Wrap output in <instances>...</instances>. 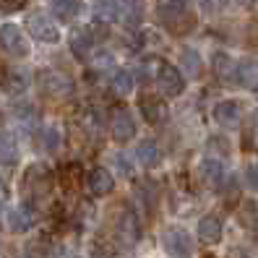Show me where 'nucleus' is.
<instances>
[{
	"mask_svg": "<svg viewBox=\"0 0 258 258\" xmlns=\"http://www.w3.org/2000/svg\"><path fill=\"white\" fill-rule=\"evenodd\" d=\"M157 84L164 97H180L183 94V86H185L183 73L172 63H157Z\"/></svg>",
	"mask_w": 258,
	"mask_h": 258,
	"instance_id": "nucleus-5",
	"label": "nucleus"
},
{
	"mask_svg": "<svg viewBox=\"0 0 258 258\" xmlns=\"http://www.w3.org/2000/svg\"><path fill=\"white\" fill-rule=\"evenodd\" d=\"M248 39H250L253 44H258V21H253V24L248 26Z\"/></svg>",
	"mask_w": 258,
	"mask_h": 258,
	"instance_id": "nucleus-33",
	"label": "nucleus"
},
{
	"mask_svg": "<svg viewBox=\"0 0 258 258\" xmlns=\"http://www.w3.org/2000/svg\"><path fill=\"white\" fill-rule=\"evenodd\" d=\"M162 245L172 258H190L193 255V240L180 227H167L162 235Z\"/></svg>",
	"mask_w": 258,
	"mask_h": 258,
	"instance_id": "nucleus-4",
	"label": "nucleus"
},
{
	"mask_svg": "<svg viewBox=\"0 0 258 258\" xmlns=\"http://www.w3.org/2000/svg\"><path fill=\"white\" fill-rule=\"evenodd\" d=\"M19 162V144L13 133H0V164H16Z\"/></svg>",
	"mask_w": 258,
	"mask_h": 258,
	"instance_id": "nucleus-18",
	"label": "nucleus"
},
{
	"mask_svg": "<svg viewBox=\"0 0 258 258\" xmlns=\"http://www.w3.org/2000/svg\"><path fill=\"white\" fill-rule=\"evenodd\" d=\"M237 6H242V8H253V6H255V0H237Z\"/></svg>",
	"mask_w": 258,
	"mask_h": 258,
	"instance_id": "nucleus-35",
	"label": "nucleus"
},
{
	"mask_svg": "<svg viewBox=\"0 0 258 258\" xmlns=\"http://www.w3.org/2000/svg\"><path fill=\"white\" fill-rule=\"evenodd\" d=\"M0 47H3L8 55H13V57H26L29 55V42L21 34V29L13 26V24L0 26Z\"/></svg>",
	"mask_w": 258,
	"mask_h": 258,
	"instance_id": "nucleus-7",
	"label": "nucleus"
},
{
	"mask_svg": "<svg viewBox=\"0 0 258 258\" xmlns=\"http://www.w3.org/2000/svg\"><path fill=\"white\" fill-rule=\"evenodd\" d=\"M26 26H29V32H32L39 42H57L60 39L57 26L44 16V13H32V16L26 19Z\"/></svg>",
	"mask_w": 258,
	"mask_h": 258,
	"instance_id": "nucleus-8",
	"label": "nucleus"
},
{
	"mask_svg": "<svg viewBox=\"0 0 258 258\" xmlns=\"http://www.w3.org/2000/svg\"><path fill=\"white\" fill-rule=\"evenodd\" d=\"M29 224H32V211L26 206H19V209H11L8 211V227L13 232H24L29 230Z\"/></svg>",
	"mask_w": 258,
	"mask_h": 258,
	"instance_id": "nucleus-22",
	"label": "nucleus"
},
{
	"mask_svg": "<svg viewBox=\"0 0 258 258\" xmlns=\"http://www.w3.org/2000/svg\"><path fill=\"white\" fill-rule=\"evenodd\" d=\"M245 183L258 193V162H253V164H248V170H245Z\"/></svg>",
	"mask_w": 258,
	"mask_h": 258,
	"instance_id": "nucleus-29",
	"label": "nucleus"
},
{
	"mask_svg": "<svg viewBox=\"0 0 258 258\" xmlns=\"http://www.w3.org/2000/svg\"><path fill=\"white\" fill-rule=\"evenodd\" d=\"M199 172H201V180L206 185H211V188H219V183H222V164L217 162V159H204L201 162V167H199Z\"/></svg>",
	"mask_w": 258,
	"mask_h": 258,
	"instance_id": "nucleus-19",
	"label": "nucleus"
},
{
	"mask_svg": "<svg viewBox=\"0 0 258 258\" xmlns=\"http://www.w3.org/2000/svg\"><path fill=\"white\" fill-rule=\"evenodd\" d=\"M248 144H253L258 149V110L253 112V120H250V131H248Z\"/></svg>",
	"mask_w": 258,
	"mask_h": 258,
	"instance_id": "nucleus-31",
	"label": "nucleus"
},
{
	"mask_svg": "<svg viewBox=\"0 0 258 258\" xmlns=\"http://www.w3.org/2000/svg\"><path fill=\"white\" fill-rule=\"evenodd\" d=\"M52 13L60 21H73L81 13V3L79 0H52Z\"/></svg>",
	"mask_w": 258,
	"mask_h": 258,
	"instance_id": "nucleus-21",
	"label": "nucleus"
},
{
	"mask_svg": "<svg viewBox=\"0 0 258 258\" xmlns=\"http://www.w3.org/2000/svg\"><path fill=\"white\" fill-rule=\"evenodd\" d=\"M204 258H214V255H204Z\"/></svg>",
	"mask_w": 258,
	"mask_h": 258,
	"instance_id": "nucleus-36",
	"label": "nucleus"
},
{
	"mask_svg": "<svg viewBox=\"0 0 258 258\" xmlns=\"http://www.w3.org/2000/svg\"><path fill=\"white\" fill-rule=\"evenodd\" d=\"M110 131H112V136H115V141L125 144V141L133 139L136 123H133V117H131L125 110H115L112 117H110Z\"/></svg>",
	"mask_w": 258,
	"mask_h": 258,
	"instance_id": "nucleus-9",
	"label": "nucleus"
},
{
	"mask_svg": "<svg viewBox=\"0 0 258 258\" xmlns=\"http://www.w3.org/2000/svg\"><path fill=\"white\" fill-rule=\"evenodd\" d=\"M94 47V37L89 29H73V34H71V50L76 57H89V52H92Z\"/></svg>",
	"mask_w": 258,
	"mask_h": 258,
	"instance_id": "nucleus-15",
	"label": "nucleus"
},
{
	"mask_svg": "<svg viewBox=\"0 0 258 258\" xmlns=\"http://www.w3.org/2000/svg\"><path fill=\"white\" fill-rule=\"evenodd\" d=\"M139 232H141L139 217H136L131 209H120L117 217H115V235H117V240L123 242L125 248H131V245H136V240H139Z\"/></svg>",
	"mask_w": 258,
	"mask_h": 258,
	"instance_id": "nucleus-6",
	"label": "nucleus"
},
{
	"mask_svg": "<svg viewBox=\"0 0 258 258\" xmlns=\"http://www.w3.org/2000/svg\"><path fill=\"white\" fill-rule=\"evenodd\" d=\"M199 237L204 242H209V245L219 242V237H222V222L217 217H204L199 222Z\"/></svg>",
	"mask_w": 258,
	"mask_h": 258,
	"instance_id": "nucleus-17",
	"label": "nucleus"
},
{
	"mask_svg": "<svg viewBox=\"0 0 258 258\" xmlns=\"http://www.w3.org/2000/svg\"><path fill=\"white\" fill-rule=\"evenodd\" d=\"M235 79L245 89H258V60H240Z\"/></svg>",
	"mask_w": 258,
	"mask_h": 258,
	"instance_id": "nucleus-16",
	"label": "nucleus"
},
{
	"mask_svg": "<svg viewBox=\"0 0 258 258\" xmlns=\"http://www.w3.org/2000/svg\"><path fill=\"white\" fill-rule=\"evenodd\" d=\"M214 73L219 76L222 81H232L235 76H237V63H235L230 55L217 52V55H214Z\"/></svg>",
	"mask_w": 258,
	"mask_h": 258,
	"instance_id": "nucleus-20",
	"label": "nucleus"
},
{
	"mask_svg": "<svg viewBox=\"0 0 258 258\" xmlns=\"http://www.w3.org/2000/svg\"><path fill=\"white\" fill-rule=\"evenodd\" d=\"M144 16L141 0H115V19H120L123 24H139Z\"/></svg>",
	"mask_w": 258,
	"mask_h": 258,
	"instance_id": "nucleus-12",
	"label": "nucleus"
},
{
	"mask_svg": "<svg viewBox=\"0 0 258 258\" xmlns=\"http://www.w3.org/2000/svg\"><path fill=\"white\" fill-rule=\"evenodd\" d=\"M112 92H115L117 97H128V94L133 92V76H131L128 71H117V73L112 76Z\"/></svg>",
	"mask_w": 258,
	"mask_h": 258,
	"instance_id": "nucleus-25",
	"label": "nucleus"
},
{
	"mask_svg": "<svg viewBox=\"0 0 258 258\" xmlns=\"http://www.w3.org/2000/svg\"><path fill=\"white\" fill-rule=\"evenodd\" d=\"M26 255H29V258H57V245H55L47 235H39V237H34V240H29Z\"/></svg>",
	"mask_w": 258,
	"mask_h": 258,
	"instance_id": "nucleus-14",
	"label": "nucleus"
},
{
	"mask_svg": "<svg viewBox=\"0 0 258 258\" xmlns=\"http://www.w3.org/2000/svg\"><path fill=\"white\" fill-rule=\"evenodd\" d=\"M26 3H29V0H0V11H3V13H16Z\"/></svg>",
	"mask_w": 258,
	"mask_h": 258,
	"instance_id": "nucleus-28",
	"label": "nucleus"
},
{
	"mask_svg": "<svg viewBox=\"0 0 258 258\" xmlns=\"http://www.w3.org/2000/svg\"><path fill=\"white\" fill-rule=\"evenodd\" d=\"M112 188H115V180L107 170L94 167V170L89 172V190L94 196H107V193H112Z\"/></svg>",
	"mask_w": 258,
	"mask_h": 258,
	"instance_id": "nucleus-13",
	"label": "nucleus"
},
{
	"mask_svg": "<svg viewBox=\"0 0 258 258\" xmlns=\"http://www.w3.org/2000/svg\"><path fill=\"white\" fill-rule=\"evenodd\" d=\"M47 144H50V149L60 146V133L57 131H47Z\"/></svg>",
	"mask_w": 258,
	"mask_h": 258,
	"instance_id": "nucleus-32",
	"label": "nucleus"
},
{
	"mask_svg": "<svg viewBox=\"0 0 258 258\" xmlns=\"http://www.w3.org/2000/svg\"><path fill=\"white\" fill-rule=\"evenodd\" d=\"M6 196H8V188H6V183H3V180H0V204L6 201Z\"/></svg>",
	"mask_w": 258,
	"mask_h": 258,
	"instance_id": "nucleus-34",
	"label": "nucleus"
},
{
	"mask_svg": "<svg viewBox=\"0 0 258 258\" xmlns=\"http://www.w3.org/2000/svg\"><path fill=\"white\" fill-rule=\"evenodd\" d=\"M240 117H242L240 102H235V99H224V102H219L214 107V120L219 125H224V128H235L240 123Z\"/></svg>",
	"mask_w": 258,
	"mask_h": 258,
	"instance_id": "nucleus-11",
	"label": "nucleus"
},
{
	"mask_svg": "<svg viewBox=\"0 0 258 258\" xmlns=\"http://www.w3.org/2000/svg\"><path fill=\"white\" fill-rule=\"evenodd\" d=\"M26 86H29L26 73H21V71H8V73H6V79H3V89H6L8 94H21Z\"/></svg>",
	"mask_w": 258,
	"mask_h": 258,
	"instance_id": "nucleus-24",
	"label": "nucleus"
},
{
	"mask_svg": "<svg viewBox=\"0 0 258 258\" xmlns=\"http://www.w3.org/2000/svg\"><path fill=\"white\" fill-rule=\"evenodd\" d=\"M180 63H183V71L188 76H193V79L201 73V57H199L196 50H183V52H180Z\"/></svg>",
	"mask_w": 258,
	"mask_h": 258,
	"instance_id": "nucleus-26",
	"label": "nucleus"
},
{
	"mask_svg": "<svg viewBox=\"0 0 258 258\" xmlns=\"http://www.w3.org/2000/svg\"><path fill=\"white\" fill-rule=\"evenodd\" d=\"M139 107H141L144 117L149 120L151 125H159V123H164V120H167V107H164L162 97H157V94H144L139 99Z\"/></svg>",
	"mask_w": 258,
	"mask_h": 258,
	"instance_id": "nucleus-10",
	"label": "nucleus"
},
{
	"mask_svg": "<svg viewBox=\"0 0 258 258\" xmlns=\"http://www.w3.org/2000/svg\"><path fill=\"white\" fill-rule=\"evenodd\" d=\"M136 157L144 167H157L159 164V146L154 141H141L139 149H136Z\"/></svg>",
	"mask_w": 258,
	"mask_h": 258,
	"instance_id": "nucleus-23",
	"label": "nucleus"
},
{
	"mask_svg": "<svg viewBox=\"0 0 258 258\" xmlns=\"http://www.w3.org/2000/svg\"><path fill=\"white\" fill-rule=\"evenodd\" d=\"M240 222L245 224V227H258V204L248 201L245 206H242V211H240Z\"/></svg>",
	"mask_w": 258,
	"mask_h": 258,
	"instance_id": "nucleus-27",
	"label": "nucleus"
},
{
	"mask_svg": "<svg viewBox=\"0 0 258 258\" xmlns=\"http://www.w3.org/2000/svg\"><path fill=\"white\" fill-rule=\"evenodd\" d=\"M159 19L172 34H188L196 26L188 0H159Z\"/></svg>",
	"mask_w": 258,
	"mask_h": 258,
	"instance_id": "nucleus-1",
	"label": "nucleus"
},
{
	"mask_svg": "<svg viewBox=\"0 0 258 258\" xmlns=\"http://www.w3.org/2000/svg\"><path fill=\"white\" fill-rule=\"evenodd\" d=\"M37 86H39V92L50 99H66V97L73 94V81L68 76L50 71V68H42L37 73Z\"/></svg>",
	"mask_w": 258,
	"mask_h": 258,
	"instance_id": "nucleus-2",
	"label": "nucleus"
},
{
	"mask_svg": "<svg viewBox=\"0 0 258 258\" xmlns=\"http://www.w3.org/2000/svg\"><path fill=\"white\" fill-rule=\"evenodd\" d=\"M24 190L29 199H37V201H44L52 190V175L44 164H32L26 170V177H24Z\"/></svg>",
	"mask_w": 258,
	"mask_h": 258,
	"instance_id": "nucleus-3",
	"label": "nucleus"
},
{
	"mask_svg": "<svg viewBox=\"0 0 258 258\" xmlns=\"http://www.w3.org/2000/svg\"><path fill=\"white\" fill-rule=\"evenodd\" d=\"M201 3V8L206 11V13H219L224 6H227V0H199Z\"/></svg>",
	"mask_w": 258,
	"mask_h": 258,
	"instance_id": "nucleus-30",
	"label": "nucleus"
}]
</instances>
